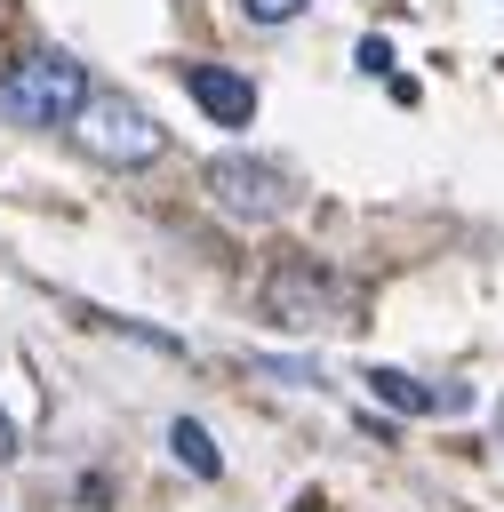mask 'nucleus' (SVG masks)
<instances>
[{"mask_svg":"<svg viewBox=\"0 0 504 512\" xmlns=\"http://www.w3.org/2000/svg\"><path fill=\"white\" fill-rule=\"evenodd\" d=\"M368 392L376 400H392L400 416H424V408H464V392H424L416 376H400V368H368Z\"/></svg>","mask_w":504,"mask_h":512,"instance_id":"nucleus-6","label":"nucleus"},{"mask_svg":"<svg viewBox=\"0 0 504 512\" xmlns=\"http://www.w3.org/2000/svg\"><path fill=\"white\" fill-rule=\"evenodd\" d=\"M8 456H16V424L0 416V464H8Z\"/></svg>","mask_w":504,"mask_h":512,"instance_id":"nucleus-9","label":"nucleus"},{"mask_svg":"<svg viewBox=\"0 0 504 512\" xmlns=\"http://www.w3.org/2000/svg\"><path fill=\"white\" fill-rule=\"evenodd\" d=\"M240 8H248V24H288L304 0H240Z\"/></svg>","mask_w":504,"mask_h":512,"instance_id":"nucleus-8","label":"nucleus"},{"mask_svg":"<svg viewBox=\"0 0 504 512\" xmlns=\"http://www.w3.org/2000/svg\"><path fill=\"white\" fill-rule=\"evenodd\" d=\"M200 176H208V200H216L224 216H240V224H272V216H288V208H296V184H288V168H272V160L216 152Z\"/></svg>","mask_w":504,"mask_h":512,"instance_id":"nucleus-4","label":"nucleus"},{"mask_svg":"<svg viewBox=\"0 0 504 512\" xmlns=\"http://www.w3.org/2000/svg\"><path fill=\"white\" fill-rule=\"evenodd\" d=\"M80 104H88V72L64 48H32L0 72V120H16V128H56V120L72 128Z\"/></svg>","mask_w":504,"mask_h":512,"instance_id":"nucleus-1","label":"nucleus"},{"mask_svg":"<svg viewBox=\"0 0 504 512\" xmlns=\"http://www.w3.org/2000/svg\"><path fill=\"white\" fill-rule=\"evenodd\" d=\"M168 448H176V464H184L192 480H216V472H224V456H216L208 424H192V416H176V424H168Z\"/></svg>","mask_w":504,"mask_h":512,"instance_id":"nucleus-7","label":"nucleus"},{"mask_svg":"<svg viewBox=\"0 0 504 512\" xmlns=\"http://www.w3.org/2000/svg\"><path fill=\"white\" fill-rule=\"evenodd\" d=\"M256 304H264L272 328H336V320H352V312H344V280H336L328 264H312V256L272 264L264 288H256Z\"/></svg>","mask_w":504,"mask_h":512,"instance_id":"nucleus-3","label":"nucleus"},{"mask_svg":"<svg viewBox=\"0 0 504 512\" xmlns=\"http://www.w3.org/2000/svg\"><path fill=\"white\" fill-rule=\"evenodd\" d=\"M72 144H80L88 160H104V168H152V160L168 152V128H160L136 96L88 88V104L72 112Z\"/></svg>","mask_w":504,"mask_h":512,"instance_id":"nucleus-2","label":"nucleus"},{"mask_svg":"<svg viewBox=\"0 0 504 512\" xmlns=\"http://www.w3.org/2000/svg\"><path fill=\"white\" fill-rule=\"evenodd\" d=\"M184 88H192V104H200L216 128H248V120H256V88H248V72L192 64V72H184Z\"/></svg>","mask_w":504,"mask_h":512,"instance_id":"nucleus-5","label":"nucleus"}]
</instances>
